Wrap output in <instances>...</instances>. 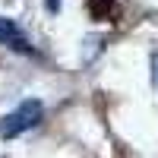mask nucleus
Listing matches in <instances>:
<instances>
[{
  "label": "nucleus",
  "mask_w": 158,
  "mask_h": 158,
  "mask_svg": "<svg viewBox=\"0 0 158 158\" xmlns=\"http://www.w3.org/2000/svg\"><path fill=\"white\" fill-rule=\"evenodd\" d=\"M152 82H155V89H158V54L152 57Z\"/></svg>",
  "instance_id": "obj_4"
},
{
  "label": "nucleus",
  "mask_w": 158,
  "mask_h": 158,
  "mask_svg": "<svg viewBox=\"0 0 158 158\" xmlns=\"http://www.w3.org/2000/svg\"><path fill=\"white\" fill-rule=\"evenodd\" d=\"M0 44H6L13 51H19V54H32V44H29V38L22 35V29L13 19L6 16H0Z\"/></svg>",
  "instance_id": "obj_2"
},
{
  "label": "nucleus",
  "mask_w": 158,
  "mask_h": 158,
  "mask_svg": "<svg viewBox=\"0 0 158 158\" xmlns=\"http://www.w3.org/2000/svg\"><path fill=\"white\" fill-rule=\"evenodd\" d=\"M41 101H35V98H29V101H22L16 111H10L3 120H0V136L3 139H13V136H19V133H25V130H32L38 120H41Z\"/></svg>",
  "instance_id": "obj_1"
},
{
  "label": "nucleus",
  "mask_w": 158,
  "mask_h": 158,
  "mask_svg": "<svg viewBox=\"0 0 158 158\" xmlns=\"http://www.w3.org/2000/svg\"><path fill=\"white\" fill-rule=\"evenodd\" d=\"M57 6H60V0H48V10L51 13H57Z\"/></svg>",
  "instance_id": "obj_5"
},
{
  "label": "nucleus",
  "mask_w": 158,
  "mask_h": 158,
  "mask_svg": "<svg viewBox=\"0 0 158 158\" xmlns=\"http://www.w3.org/2000/svg\"><path fill=\"white\" fill-rule=\"evenodd\" d=\"M85 6H89V16L95 19V22H104V19L114 16L117 0H85Z\"/></svg>",
  "instance_id": "obj_3"
}]
</instances>
